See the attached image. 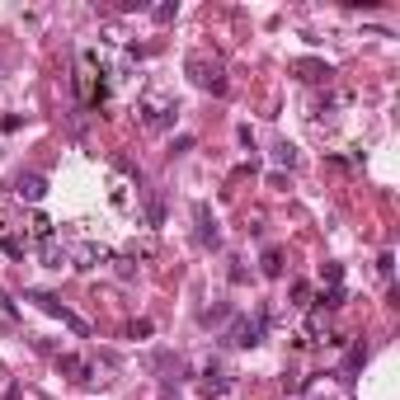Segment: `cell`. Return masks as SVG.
Returning a JSON list of instances; mask_svg holds the SVG:
<instances>
[{"label":"cell","instance_id":"obj_1","mask_svg":"<svg viewBox=\"0 0 400 400\" xmlns=\"http://www.w3.org/2000/svg\"><path fill=\"white\" fill-rule=\"evenodd\" d=\"M184 71H188V80H193L198 90H208V94H226V90H231V80H226V71H221V61H217V57L193 52L184 61Z\"/></svg>","mask_w":400,"mask_h":400},{"label":"cell","instance_id":"obj_2","mask_svg":"<svg viewBox=\"0 0 400 400\" xmlns=\"http://www.w3.org/2000/svg\"><path fill=\"white\" fill-rule=\"evenodd\" d=\"M137 113H141V123H146L151 132H160V128H170V123H174V113H179V108H174V99H165V94L151 90V94H141Z\"/></svg>","mask_w":400,"mask_h":400},{"label":"cell","instance_id":"obj_3","mask_svg":"<svg viewBox=\"0 0 400 400\" xmlns=\"http://www.w3.org/2000/svg\"><path fill=\"white\" fill-rule=\"evenodd\" d=\"M264 320H268L264 311H259V316H236L231 330H226V339H231L236 348H254L259 339H264Z\"/></svg>","mask_w":400,"mask_h":400},{"label":"cell","instance_id":"obj_4","mask_svg":"<svg viewBox=\"0 0 400 400\" xmlns=\"http://www.w3.org/2000/svg\"><path fill=\"white\" fill-rule=\"evenodd\" d=\"M193 236H198L203 250H217L221 245V231H217V217H212L208 203H193Z\"/></svg>","mask_w":400,"mask_h":400},{"label":"cell","instance_id":"obj_5","mask_svg":"<svg viewBox=\"0 0 400 400\" xmlns=\"http://www.w3.org/2000/svg\"><path fill=\"white\" fill-rule=\"evenodd\" d=\"M28 301H38V306H43V311H48V316H57V320H61V325H71V330H76L80 339H85V334H90V325H85V320H80L76 311H66V306H61V301H57L52 292H28Z\"/></svg>","mask_w":400,"mask_h":400},{"label":"cell","instance_id":"obj_6","mask_svg":"<svg viewBox=\"0 0 400 400\" xmlns=\"http://www.w3.org/2000/svg\"><path fill=\"white\" fill-rule=\"evenodd\" d=\"M292 76L306 80V85H320V80L330 85V80H334V66H330V61H320V57H297V61H292Z\"/></svg>","mask_w":400,"mask_h":400},{"label":"cell","instance_id":"obj_7","mask_svg":"<svg viewBox=\"0 0 400 400\" xmlns=\"http://www.w3.org/2000/svg\"><path fill=\"white\" fill-rule=\"evenodd\" d=\"M14 193H19L24 203H43V198H48V179H43V174H19V179H14Z\"/></svg>","mask_w":400,"mask_h":400},{"label":"cell","instance_id":"obj_8","mask_svg":"<svg viewBox=\"0 0 400 400\" xmlns=\"http://www.w3.org/2000/svg\"><path fill=\"white\" fill-rule=\"evenodd\" d=\"M57 372L85 386V381H90V363H85V358H76V353H57Z\"/></svg>","mask_w":400,"mask_h":400},{"label":"cell","instance_id":"obj_9","mask_svg":"<svg viewBox=\"0 0 400 400\" xmlns=\"http://www.w3.org/2000/svg\"><path fill=\"white\" fill-rule=\"evenodd\" d=\"M71 259H76V268H99L108 259V250H104V245H94V240H85V245H76Z\"/></svg>","mask_w":400,"mask_h":400},{"label":"cell","instance_id":"obj_10","mask_svg":"<svg viewBox=\"0 0 400 400\" xmlns=\"http://www.w3.org/2000/svg\"><path fill=\"white\" fill-rule=\"evenodd\" d=\"M231 386H236V381H231V377H226V372H217V368H208V372H203V396H208V400L226 396Z\"/></svg>","mask_w":400,"mask_h":400},{"label":"cell","instance_id":"obj_11","mask_svg":"<svg viewBox=\"0 0 400 400\" xmlns=\"http://www.w3.org/2000/svg\"><path fill=\"white\" fill-rule=\"evenodd\" d=\"M344 301H348L344 283H334V288H330V292H320V311H339V306H344Z\"/></svg>","mask_w":400,"mask_h":400},{"label":"cell","instance_id":"obj_12","mask_svg":"<svg viewBox=\"0 0 400 400\" xmlns=\"http://www.w3.org/2000/svg\"><path fill=\"white\" fill-rule=\"evenodd\" d=\"M278 273H283V250L268 245V250H264V278H278Z\"/></svg>","mask_w":400,"mask_h":400},{"label":"cell","instance_id":"obj_13","mask_svg":"<svg viewBox=\"0 0 400 400\" xmlns=\"http://www.w3.org/2000/svg\"><path fill=\"white\" fill-rule=\"evenodd\" d=\"M43 259H48V268H61L66 264V250H61L57 240H48V245H43Z\"/></svg>","mask_w":400,"mask_h":400},{"label":"cell","instance_id":"obj_14","mask_svg":"<svg viewBox=\"0 0 400 400\" xmlns=\"http://www.w3.org/2000/svg\"><path fill=\"white\" fill-rule=\"evenodd\" d=\"M226 316H231V306H226V301H217V306H208V311H203V325H221Z\"/></svg>","mask_w":400,"mask_h":400},{"label":"cell","instance_id":"obj_15","mask_svg":"<svg viewBox=\"0 0 400 400\" xmlns=\"http://www.w3.org/2000/svg\"><path fill=\"white\" fill-rule=\"evenodd\" d=\"M146 221H151V226L165 221V203H160V198H146Z\"/></svg>","mask_w":400,"mask_h":400},{"label":"cell","instance_id":"obj_16","mask_svg":"<svg viewBox=\"0 0 400 400\" xmlns=\"http://www.w3.org/2000/svg\"><path fill=\"white\" fill-rule=\"evenodd\" d=\"M0 250H5L10 259H24V240H19V236H5V240H0Z\"/></svg>","mask_w":400,"mask_h":400},{"label":"cell","instance_id":"obj_17","mask_svg":"<svg viewBox=\"0 0 400 400\" xmlns=\"http://www.w3.org/2000/svg\"><path fill=\"white\" fill-rule=\"evenodd\" d=\"M363 363H368V344H353L348 348V372H358Z\"/></svg>","mask_w":400,"mask_h":400},{"label":"cell","instance_id":"obj_18","mask_svg":"<svg viewBox=\"0 0 400 400\" xmlns=\"http://www.w3.org/2000/svg\"><path fill=\"white\" fill-rule=\"evenodd\" d=\"M151 14H156V24H170V19L179 14V5H174V0H165V5H156V10H151Z\"/></svg>","mask_w":400,"mask_h":400},{"label":"cell","instance_id":"obj_19","mask_svg":"<svg viewBox=\"0 0 400 400\" xmlns=\"http://www.w3.org/2000/svg\"><path fill=\"white\" fill-rule=\"evenodd\" d=\"M33 236H38V240H52V221H48L43 212L33 217Z\"/></svg>","mask_w":400,"mask_h":400},{"label":"cell","instance_id":"obj_20","mask_svg":"<svg viewBox=\"0 0 400 400\" xmlns=\"http://www.w3.org/2000/svg\"><path fill=\"white\" fill-rule=\"evenodd\" d=\"M273 160H278V165H288V170H292V165H297V151H292V146H288V141H283V146H278V151H273Z\"/></svg>","mask_w":400,"mask_h":400},{"label":"cell","instance_id":"obj_21","mask_svg":"<svg viewBox=\"0 0 400 400\" xmlns=\"http://www.w3.org/2000/svg\"><path fill=\"white\" fill-rule=\"evenodd\" d=\"M292 301H297V306H306V301H311V283H292Z\"/></svg>","mask_w":400,"mask_h":400},{"label":"cell","instance_id":"obj_22","mask_svg":"<svg viewBox=\"0 0 400 400\" xmlns=\"http://www.w3.org/2000/svg\"><path fill=\"white\" fill-rule=\"evenodd\" d=\"M306 334H311V339H320V334H325V311H316V316H311V325H306Z\"/></svg>","mask_w":400,"mask_h":400},{"label":"cell","instance_id":"obj_23","mask_svg":"<svg viewBox=\"0 0 400 400\" xmlns=\"http://www.w3.org/2000/svg\"><path fill=\"white\" fill-rule=\"evenodd\" d=\"M339 278H344V268H339V264H325V283H330V288H334Z\"/></svg>","mask_w":400,"mask_h":400},{"label":"cell","instance_id":"obj_24","mask_svg":"<svg viewBox=\"0 0 400 400\" xmlns=\"http://www.w3.org/2000/svg\"><path fill=\"white\" fill-rule=\"evenodd\" d=\"M377 268H381V278H391V268H396V259H391V250H386V254L377 259Z\"/></svg>","mask_w":400,"mask_h":400}]
</instances>
